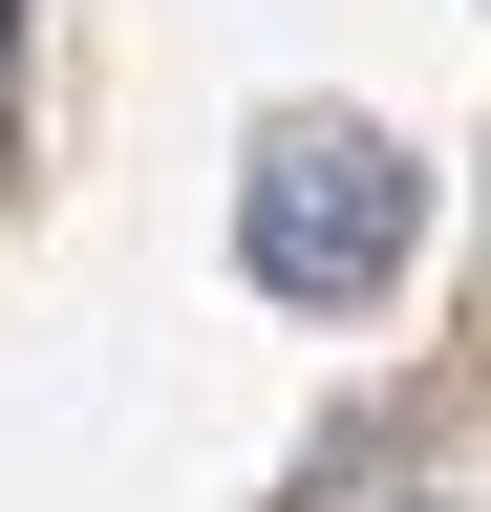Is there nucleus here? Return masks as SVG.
Returning <instances> with one entry per match:
<instances>
[{"mask_svg":"<svg viewBox=\"0 0 491 512\" xmlns=\"http://www.w3.org/2000/svg\"><path fill=\"white\" fill-rule=\"evenodd\" d=\"M235 256H257V299H299V320H363V299L427 256V171H406V128L278 107V128H257V171H235Z\"/></svg>","mask_w":491,"mask_h":512,"instance_id":"nucleus-1","label":"nucleus"},{"mask_svg":"<svg viewBox=\"0 0 491 512\" xmlns=\"http://www.w3.org/2000/svg\"><path fill=\"white\" fill-rule=\"evenodd\" d=\"M0 107H22V0H0Z\"/></svg>","mask_w":491,"mask_h":512,"instance_id":"nucleus-2","label":"nucleus"}]
</instances>
